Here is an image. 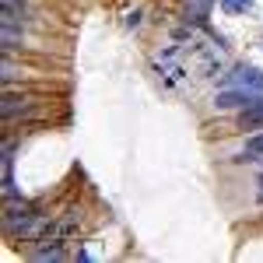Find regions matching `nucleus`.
<instances>
[{"label":"nucleus","instance_id":"f257e3e1","mask_svg":"<svg viewBox=\"0 0 263 263\" xmlns=\"http://www.w3.org/2000/svg\"><path fill=\"white\" fill-rule=\"evenodd\" d=\"M263 91L260 88H221L214 95V109H249V105H260Z\"/></svg>","mask_w":263,"mask_h":263},{"label":"nucleus","instance_id":"f03ea898","mask_svg":"<svg viewBox=\"0 0 263 263\" xmlns=\"http://www.w3.org/2000/svg\"><path fill=\"white\" fill-rule=\"evenodd\" d=\"M35 105V95H28V91H11L7 88V95H4V102H0V112H4V123H11V120H18L21 112H28Z\"/></svg>","mask_w":263,"mask_h":263},{"label":"nucleus","instance_id":"7ed1b4c3","mask_svg":"<svg viewBox=\"0 0 263 263\" xmlns=\"http://www.w3.org/2000/svg\"><path fill=\"white\" fill-rule=\"evenodd\" d=\"M228 88H260L263 91V70L260 67H249V63H239L228 74Z\"/></svg>","mask_w":263,"mask_h":263},{"label":"nucleus","instance_id":"20e7f679","mask_svg":"<svg viewBox=\"0 0 263 263\" xmlns=\"http://www.w3.org/2000/svg\"><path fill=\"white\" fill-rule=\"evenodd\" d=\"M25 242H39V239H49V214H28V221L14 232Z\"/></svg>","mask_w":263,"mask_h":263},{"label":"nucleus","instance_id":"39448f33","mask_svg":"<svg viewBox=\"0 0 263 263\" xmlns=\"http://www.w3.org/2000/svg\"><path fill=\"white\" fill-rule=\"evenodd\" d=\"M211 7H214V0H182V18L200 25V21L211 14Z\"/></svg>","mask_w":263,"mask_h":263},{"label":"nucleus","instance_id":"423d86ee","mask_svg":"<svg viewBox=\"0 0 263 263\" xmlns=\"http://www.w3.org/2000/svg\"><path fill=\"white\" fill-rule=\"evenodd\" d=\"M239 126H242V130H253V134L263 130V102H260V105H249V109L239 112Z\"/></svg>","mask_w":263,"mask_h":263},{"label":"nucleus","instance_id":"0eeeda50","mask_svg":"<svg viewBox=\"0 0 263 263\" xmlns=\"http://www.w3.org/2000/svg\"><path fill=\"white\" fill-rule=\"evenodd\" d=\"M0 46H4V53H11V49L21 46V28L18 25H0Z\"/></svg>","mask_w":263,"mask_h":263},{"label":"nucleus","instance_id":"6e6552de","mask_svg":"<svg viewBox=\"0 0 263 263\" xmlns=\"http://www.w3.org/2000/svg\"><path fill=\"white\" fill-rule=\"evenodd\" d=\"M242 158H246V162H256V158H263V130H256V134L246 141Z\"/></svg>","mask_w":263,"mask_h":263},{"label":"nucleus","instance_id":"1a4fd4ad","mask_svg":"<svg viewBox=\"0 0 263 263\" xmlns=\"http://www.w3.org/2000/svg\"><path fill=\"white\" fill-rule=\"evenodd\" d=\"M224 14H249L253 11V0H221Z\"/></svg>","mask_w":263,"mask_h":263},{"label":"nucleus","instance_id":"9d476101","mask_svg":"<svg viewBox=\"0 0 263 263\" xmlns=\"http://www.w3.org/2000/svg\"><path fill=\"white\" fill-rule=\"evenodd\" d=\"M137 25H141V11H130L126 14V28H137Z\"/></svg>","mask_w":263,"mask_h":263},{"label":"nucleus","instance_id":"9b49d317","mask_svg":"<svg viewBox=\"0 0 263 263\" xmlns=\"http://www.w3.org/2000/svg\"><path fill=\"white\" fill-rule=\"evenodd\" d=\"M256 200L263 203V179H260V190H256Z\"/></svg>","mask_w":263,"mask_h":263}]
</instances>
